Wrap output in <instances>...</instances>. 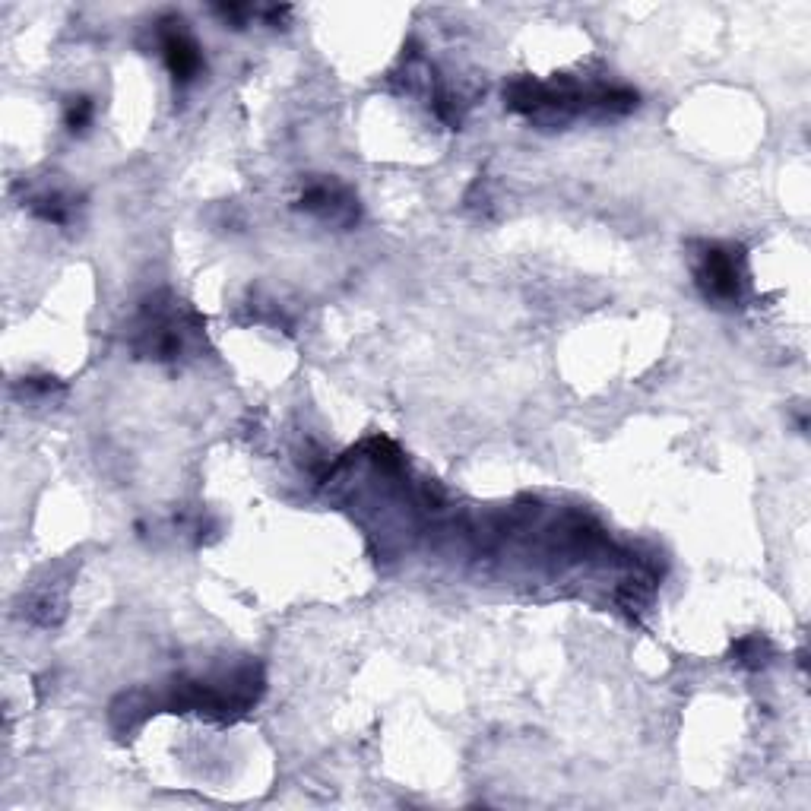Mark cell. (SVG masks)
Segmentation results:
<instances>
[{
	"instance_id": "6da1fadb",
	"label": "cell",
	"mask_w": 811,
	"mask_h": 811,
	"mask_svg": "<svg viewBox=\"0 0 811 811\" xmlns=\"http://www.w3.org/2000/svg\"><path fill=\"white\" fill-rule=\"evenodd\" d=\"M704 282L707 292L716 298H735L739 295V270H735V260L723 251H710L704 263Z\"/></svg>"
},
{
	"instance_id": "7a4b0ae2",
	"label": "cell",
	"mask_w": 811,
	"mask_h": 811,
	"mask_svg": "<svg viewBox=\"0 0 811 811\" xmlns=\"http://www.w3.org/2000/svg\"><path fill=\"white\" fill-rule=\"evenodd\" d=\"M165 54H168V67H172L175 77H181V80H191L200 67V54L191 42L184 39V35H168Z\"/></svg>"
}]
</instances>
